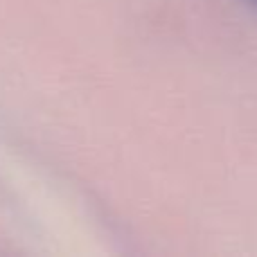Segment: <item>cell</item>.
Instances as JSON below:
<instances>
[{"instance_id": "cell-1", "label": "cell", "mask_w": 257, "mask_h": 257, "mask_svg": "<svg viewBox=\"0 0 257 257\" xmlns=\"http://www.w3.org/2000/svg\"><path fill=\"white\" fill-rule=\"evenodd\" d=\"M255 3H257V0H255Z\"/></svg>"}]
</instances>
